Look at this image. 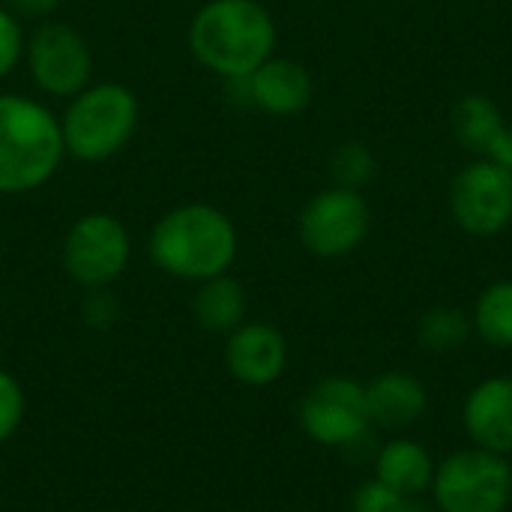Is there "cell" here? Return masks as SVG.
<instances>
[{"mask_svg":"<svg viewBox=\"0 0 512 512\" xmlns=\"http://www.w3.org/2000/svg\"><path fill=\"white\" fill-rule=\"evenodd\" d=\"M24 54V33L18 18L0 6V78H6Z\"/></svg>","mask_w":512,"mask_h":512,"instance_id":"603a6c76","label":"cell"},{"mask_svg":"<svg viewBox=\"0 0 512 512\" xmlns=\"http://www.w3.org/2000/svg\"><path fill=\"white\" fill-rule=\"evenodd\" d=\"M441 512H504L512 501L510 462L489 450L453 453L432 480Z\"/></svg>","mask_w":512,"mask_h":512,"instance_id":"5b68a950","label":"cell"},{"mask_svg":"<svg viewBox=\"0 0 512 512\" xmlns=\"http://www.w3.org/2000/svg\"><path fill=\"white\" fill-rule=\"evenodd\" d=\"M486 156H492V162H498V165H504L507 171H512V129L510 126H504L501 129V135L495 138V144L489 147V153Z\"/></svg>","mask_w":512,"mask_h":512,"instance_id":"d4e9b609","label":"cell"},{"mask_svg":"<svg viewBox=\"0 0 512 512\" xmlns=\"http://www.w3.org/2000/svg\"><path fill=\"white\" fill-rule=\"evenodd\" d=\"M138 126V99L123 84H93L75 93L60 132L63 147L81 162H102L120 153Z\"/></svg>","mask_w":512,"mask_h":512,"instance_id":"277c9868","label":"cell"},{"mask_svg":"<svg viewBox=\"0 0 512 512\" xmlns=\"http://www.w3.org/2000/svg\"><path fill=\"white\" fill-rule=\"evenodd\" d=\"M192 315L207 333H231L246 318V291L231 276H213L198 282V291L192 297Z\"/></svg>","mask_w":512,"mask_h":512,"instance_id":"2e32d148","label":"cell"},{"mask_svg":"<svg viewBox=\"0 0 512 512\" xmlns=\"http://www.w3.org/2000/svg\"><path fill=\"white\" fill-rule=\"evenodd\" d=\"M468 330L471 324L459 309H432L420 321V342L435 354H447L468 339Z\"/></svg>","mask_w":512,"mask_h":512,"instance_id":"d6986e66","label":"cell"},{"mask_svg":"<svg viewBox=\"0 0 512 512\" xmlns=\"http://www.w3.org/2000/svg\"><path fill=\"white\" fill-rule=\"evenodd\" d=\"M24 387L6 369H0V444H6L24 420Z\"/></svg>","mask_w":512,"mask_h":512,"instance_id":"44dd1931","label":"cell"},{"mask_svg":"<svg viewBox=\"0 0 512 512\" xmlns=\"http://www.w3.org/2000/svg\"><path fill=\"white\" fill-rule=\"evenodd\" d=\"M501 129H504V120H501V111H498V105L492 99H486L480 93H471V96H462L456 102V108H453V132L468 150L489 153V147L495 144Z\"/></svg>","mask_w":512,"mask_h":512,"instance_id":"e0dca14e","label":"cell"},{"mask_svg":"<svg viewBox=\"0 0 512 512\" xmlns=\"http://www.w3.org/2000/svg\"><path fill=\"white\" fill-rule=\"evenodd\" d=\"M465 429L480 450L512 453V378L477 384L465 402Z\"/></svg>","mask_w":512,"mask_h":512,"instance_id":"7c38bea8","label":"cell"},{"mask_svg":"<svg viewBox=\"0 0 512 512\" xmlns=\"http://www.w3.org/2000/svg\"><path fill=\"white\" fill-rule=\"evenodd\" d=\"M474 324L489 345L512 348V282H495L483 291L477 300Z\"/></svg>","mask_w":512,"mask_h":512,"instance_id":"ac0fdd59","label":"cell"},{"mask_svg":"<svg viewBox=\"0 0 512 512\" xmlns=\"http://www.w3.org/2000/svg\"><path fill=\"white\" fill-rule=\"evenodd\" d=\"M375 480H381L396 495L414 501L417 495L432 489L435 465L417 441L396 438L381 447V453L375 459Z\"/></svg>","mask_w":512,"mask_h":512,"instance_id":"9a60e30c","label":"cell"},{"mask_svg":"<svg viewBox=\"0 0 512 512\" xmlns=\"http://www.w3.org/2000/svg\"><path fill=\"white\" fill-rule=\"evenodd\" d=\"M27 69L39 90L51 96H75L90 81L93 54L75 27L51 21L27 42Z\"/></svg>","mask_w":512,"mask_h":512,"instance_id":"9c48e42d","label":"cell"},{"mask_svg":"<svg viewBox=\"0 0 512 512\" xmlns=\"http://www.w3.org/2000/svg\"><path fill=\"white\" fill-rule=\"evenodd\" d=\"M372 423L381 429H408L426 414V387L408 372H387L366 387Z\"/></svg>","mask_w":512,"mask_h":512,"instance_id":"5bb4252c","label":"cell"},{"mask_svg":"<svg viewBox=\"0 0 512 512\" xmlns=\"http://www.w3.org/2000/svg\"><path fill=\"white\" fill-rule=\"evenodd\" d=\"M408 504V498L396 495L393 489H387L381 480H369L354 492L351 507L354 512H402V507Z\"/></svg>","mask_w":512,"mask_h":512,"instance_id":"7402d4cb","label":"cell"},{"mask_svg":"<svg viewBox=\"0 0 512 512\" xmlns=\"http://www.w3.org/2000/svg\"><path fill=\"white\" fill-rule=\"evenodd\" d=\"M12 6L21 15H48L60 6V0H12Z\"/></svg>","mask_w":512,"mask_h":512,"instance_id":"484cf974","label":"cell"},{"mask_svg":"<svg viewBox=\"0 0 512 512\" xmlns=\"http://www.w3.org/2000/svg\"><path fill=\"white\" fill-rule=\"evenodd\" d=\"M450 207L468 234H498L512 219V171L498 162L468 165L450 186Z\"/></svg>","mask_w":512,"mask_h":512,"instance_id":"30bf717a","label":"cell"},{"mask_svg":"<svg viewBox=\"0 0 512 512\" xmlns=\"http://www.w3.org/2000/svg\"><path fill=\"white\" fill-rule=\"evenodd\" d=\"M132 240L111 213H84L63 240V270L87 291L108 288L129 264Z\"/></svg>","mask_w":512,"mask_h":512,"instance_id":"8992f818","label":"cell"},{"mask_svg":"<svg viewBox=\"0 0 512 512\" xmlns=\"http://www.w3.org/2000/svg\"><path fill=\"white\" fill-rule=\"evenodd\" d=\"M276 45V24L258 0H210L189 24V48L210 72L243 81Z\"/></svg>","mask_w":512,"mask_h":512,"instance_id":"6da1fadb","label":"cell"},{"mask_svg":"<svg viewBox=\"0 0 512 512\" xmlns=\"http://www.w3.org/2000/svg\"><path fill=\"white\" fill-rule=\"evenodd\" d=\"M114 315H117V306H114V300L105 294V288L93 291L90 300L84 303V318H87L90 327H108V324L114 321Z\"/></svg>","mask_w":512,"mask_h":512,"instance_id":"cb8c5ba5","label":"cell"},{"mask_svg":"<svg viewBox=\"0 0 512 512\" xmlns=\"http://www.w3.org/2000/svg\"><path fill=\"white\" fill-rule=\"evenodd\" d=\"M225 366L234 381L246 387H267L279 381L288 366V342L273 324H240L228 333Z\"/></svg>","mask_w":512,"mask_h":512,"instance_id":"8fae6325","label":"cell"},{"mask_svg":"<svg viewBox=\"0 0 512 512\" xmlns=\"http://www.w3.org/2000/svg\"><path fill=\"white\" fill-rule=\"evenodd\" d=\"M372 174H375V159H372V153H369L363 144L348 141V144H342V147L333 153V177L339 180V186L357 189V186H363Z\"/></svg>","mask_w":512,"mask_h":512,"instance_id":"ffe728a7","label":"cell"},{"mask_svg":"<svg viewBox=\"0 0 512 512\" xmlns=\"http://www.w3.org/2000/svg\"><path fill=\"white\" fill-rule=\"evenodd\" d=\"M402 512H441V510H429V507H423V504H414V501H408Z\"/></svg>","mask_w":512,"mask_h":512,"instance_id":"4316f807","label":"cell"},{"mask_svg":"<svg viewBox=\"0 0 512 512\" xmlns=\"http://www.w3.org/2000/svg\"><path fill=\"white\" fill-rule=\"evenodd\" d=\"M150 258L174 279L222 276L237 258V228L213 204L174 207L150 231Z\"/></svg>","mask_w":512,"mask_h":512,"instance_id":"7a4b0ae2","label":"cell"},{"mask_svg":"<svg viewBox=\"0 0 512 512\" xmlns=\"http://www.w3.org/2000/svg\"><path fill=\"white\" fill-rule=\"evenodd\" d=\"M300 426L324 447H354L366 441L372 426L366 387L348 378L318 381L300 402Z\"/></svg>","mask_w":512,"mask_h":512,"instance_id":"52a82bcc","label":"cell"},{"mask_svg":"<svg viewBox=\"0 0 512 512\" xmlns=\"http://www.w3.org/2000/svg\"><path fill=\"white\" fill-rule=\"evenodd\" d=\"M243 81L249 84L252 102L276 117L300 114L312 102V78L297 60L270 57Z\"/></svg>","mask_w":512,"mask_h":512,"instance_id":"4fadbf2b","label":"cell"},{"mask_svg":"<svg viewBox=\"0 0 512 512\" xmlns=\"http://www.w3.org/2000/svg\"><path fill=\"white\" fill-rule=\"evenodd\" d=\"M369 204L357 189H327L315 195L300 213V240L318 258H339L354 252L369 234Z\"/></svg>","mask_w":512,"mask_h":512,"instance_id":"ba28073f","label":"cell"},{"mask_svg":"<svg viewBox=\"0 0 512 512\" xmlns=\"http://www.w3.org/2000/svg\"><path fill=\"white\" fill-rule=\"evenodd\" d=\"M60 120L39 102L0 96V192L24 195L48 183L63 159Z\"/></svg>","mask_w":512,"mask_h":512,"instance_id":"3957f363","label":"cell"}]
</instances>
